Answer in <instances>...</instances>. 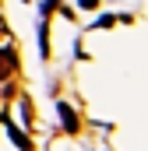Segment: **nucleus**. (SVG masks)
Here are the masks:
<instances>
[{
    "mask_svg": "<svg viewBox=\"0 0 148 151\" xmlns=\"http://www.w3.org/2000/svg\"><path fill=\"white\" fill-rule=\"evenodd\" d=\"M57 113H60V119H64V130H67V134H78V127H81V123H78V113H74L71 106H67V102H60V106H57Z\"/></svg>",
    "mask_w": 148,
    "mask_h": 151,
    "instance_id": "obj_2",
    "label": "nucleus"
},
{
    "mask_svg": "<svg viewBox=\"0 0 148 151\" xmlns=\"http://www.w3.org/2000/svg\"><path fill=\"white\" fill-rule=\"evenodd\" d=\"M18 70V53L11 46H0V77H11Z\"/></svg>",
    "mask_w": 148,
    "mask_h": 151,
    "instance_id": "obj_1",
    "label": "nucleus"
},
{
    "mask_svg": "<svg viewBox=\"0 0 148 151\" xmlns=\"http://www.w3.org/2000/svg\"><path fill=\"white\" fill-rule=\"evenodd\" d=\"M81 7H85V11H92V7H99V0H81Z\"/></svg>",
    "mask_w": 148,
    "mask_h": 151,
    "instance_id": "obj_5",
    "label": "nucleus"
},
{
    "mask_svg": "<svg viewBox=\"0 0 148 151\" xmlns=\"http://www.w3.org/2000/svg\"><path fill=\"white\" fill-rule=\"evenodd\" d=\"M7 130H11V141H14V144H18V148H21V151H32V141H28V137H25V134H21V130H18L14 123H11Z\"/></svg>",
    "mask_w": 148,
    "mask_h": 151,
    "instance_id": "obj_3",
    "label": "nucleus"
},
{
    "mask_svg": "<svg viewBox=\"0 0 148 151\" xmlns=\"http://www.w3.org/2000/svg\"><path fill=\"white\" fill-rule=\"evenodd\" d=\"M113 21H116V18H113V14H102V18H99V21H95V28H110Z\"/></svg>",
    "mask_w": 148,
    "mask_h": 151,
    "instance_id": "obj_4",
    "label": "nucleus"
}]
</instances>
